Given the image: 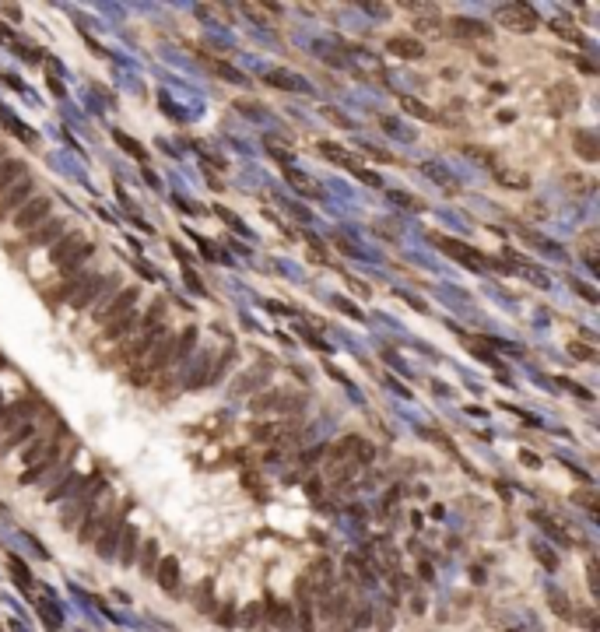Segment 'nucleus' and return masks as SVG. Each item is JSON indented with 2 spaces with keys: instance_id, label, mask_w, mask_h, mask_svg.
Listing matches in <instances>:
<instances>
[{
  "instance_id": "1",
  "label": "nucleus",
  "mask_w": 600,
  "mask_h": 632,
  "mask_svg": "<svg viewBox=\"0 0 600 632\" xmlns=\"http://www.w3.org/2000/svg\"><path fill=\"white\" fill-rule=\"evenodd\" d=\"M116 274H105V278H98V274H85V281L78 285V292L71 295V309H91V306H102L105 299H113V288H116Z\"/></svg>"
},
{
  "instance_id": "2",
  "label": "nucleus",
  "mask_w": 600,
  "mask_h": 632,
  "mask_svg": "<svg viewBox=\"0 0 600 632\" xmlns=\"http://www.w3.org/2000/svg\"><path fill=\"white\" fill-rule=\"evenodd\" d=\"M435 246H443L453 260H460L464 267H474V271H481V267H506V263H499V260H488V256H481L474 246H467V243H460V239H450V236H443V232H432L428 236Z\"/></svg>"
},
{
  "instance_id": "3",
  "label": "nucleus",
  "mask_w": 600,
  "mask_h": 632,
  "mask_svg": "<svg viewBox=\"0 0 600 632\" xmlns=\"http://www.w3.org/2000/svg\"><path fill=\"white\" fill-rule=\"evenodd\" d=\"M495 21L506 25V28H513V32H533L540 25V18H537V11L530 4H502L495 11Z\"/></svg>"
},
{
  "instance_id": "4",
  "label": "nucleus",
  "mask_w": 600,
  "mask_h": 632,
  "mask_svg": "<svg viewBox=\"0 0 600 632\" xmlns=\"http://www.w3.org/2000/svg\"><path fill=\"white\" fill-rule=\"evenodd\" d=\"M137 299H141V288L137 285H130V288H123V292H116L113 299H109L105 306H98L95 309V320L105 327V324H113L116 316H123V313H130L134 306H137Z\"/></svg>"
},
{
  "instance_id": "5",
  "label": "nucleus",
  "mask_w": 600,
  "mask_h": 632,
  "mask_svg": "<svg viewBox=\"0 0 600 632\" xmlns=\"http://www.w3.org/2000/svg\"><path fill=\"white\" fill-rule=\"evenodd\" d=\"M49 207H53V197H46V193H39V197H32L18 215H15V229L18 232H32V229H39L42 222H46V215H49Z\"/></svg>"
},
{
  "instance_id": "6",
  "label": "nucleus",
  "mask_w": 600,
  "mask_h": 632,
  "mask_svg": "<svg viewBox=\"0 0 600 632\" xmlns=\"http://www.w3.org/2000/svg\"><path fill=\"white\" fill-rule=\"evenodd\" d=\"M60 453H64V446H49L46 457H39L35 464H28V471L21 474V485H39V482L49 478V471H64Z\"/></svg>"
},
{
  "instance_id": "7",
  "label": "nucleus",
  "mask_w": 600,
  "mask_h": 632,
  "mask_svg": "<svg viewBox=\"0 0 600 632\" xmlns=\"http://www.w3.org/2000/svg\"><path fill=\"white\" fill-rule=\"evenodd\" d=\"M85 246H88V243H85V236H81V232H67V236H60L57 243L49 246V263L60 271L64 263H71V260H74Z\"/></svg>"
},
{
  "instance_id": "8",
  "label": "nucleus",
  "mask_w": 600,
  "mask_h": 632,
  "mask_svg": "<svg viewBox=\"0 0 600 632\" xmlns=\"http://www.w3.org/2000/svg\"><path fill=\"white\" fill-rule=\"evenodd\" d=\"M28 200H32V179H28V176H21V179H18V183H15L4 197H0V222H4L8 215H18V211H21Z\"/></svg>"
},
{
  "instance_id": "9",
  "label": "nucleus",
  "mask_w": 600,
  "mask_h": 632,
  "mask_svg": "<svg viewBox=\"0 0 600 632\" xmlns=\"http://www.w3.org/2000/svg\"><path fill=\"white\" fill-rule=\"evenodd\" d=\"M102 489H105V482H102L98 474H95V478L88 482V489H85V492H81V495L74 499V506H71V509L64 513V527H74V523H78V520H81V516H85L88 509H91V502L98 499V492H102Z\"/></svg>"
},
{
  "instance_id": "10",
  "label": "nucleus",
  "mask_w": 600,
  "mask_h": 632,
  "mask_svg": "<svg viewBox=\"0 0 600 632\" xmlns=\"http://www.w3.org/2000/svg\"><path fill=\"white\" fill-rule=\"evenodd\" d=\"M60 236H64V222H60V218H46L39 229L25 232V246H28V249H42V246H49V243H57Z\"/></svg>"
},
{
  "instance_id": "11",
  "label": "nucleus",
  "mask_w": 600,
  "mask_h": 632,
  "mask_svg": "<svg viewBox=\"0 0 600 632\" xmlns=\"http://www.w3.org/2000/svg\"><path fill=\"white\" fill-rule=\"evenodd\" d=\"M548 102H552L555 113H565V109H576L579 105V91H576L572 81H558V85L548 88Z\"/></svg>"
},
{
  "instance_id": "12",
  "label": "nucleus",
  "mask_w": 600,
  "mask_h": 632,
  "mask_svg": "<svg viewBox=\"0 0 600 632\" xmlns=\"http://www.w3.org/2000/svg\"><path fill=\"white\" fill-rule=\"evenodd\" d=\"M137 334V306L130 309V313H123V316H116L113 324H105V341H127V337H134Z\"/></svg>"
},
{
  "instance_id": "13",
  "label": "nucleus",
  "mask_w": 600,
  "mask_h": 632,
  "mask_svg": "<svg viewBox=\"0 0 600 632\" xmlns=\"http://www.w3.org/2000/svg\"><path fill=\"white\" fill-rule=\"evenodd\" d=\"M155 576H158V587H161V590H166V594H176V587H179V559H176V555L158 559Z\"/></svg>"
},
{
  "instance_id": "14",
  "label": "nucleus",
  "mask_w": 600,
  "mask_h": 632,
  "mask_svg": "<svg viewBox=\"0 0 600 632\" xmlns=\"http://www.w3.org/2000/svg\"><path fill=\"white\" fill-rule=\"evenodd\" d=\"M387 53H394V57H400V60H421L425 46L414 35H394V39H387Z\"/></svg>"
},
{
  "instance_id": "15",
  "label": "nucleus",
  "mask_w": 600,
  "mask_h": 632,
  "mask_svg": "<svg viewBox=\"0 0 600 632\" xmlns=\"http://www.w3.org/2000/svg\"><path fill=\"white\" fill-rule=\"evenodd\" d=\"M292 429H295L292 421L281 418V421H263V425H256L253 436H256L260 443H274V446H278V443H285V439L292 436Z\"/></svg>"
},
{
  "instance_id": "16",
  "label": "nucleus",
  "mask_w": 600,
  "mask_h": 632,
  "mask_svg": "<svg viewBox=\"0 0 600 632\" xmlns=\"http://www.w3.org/2000/svg\"><path fill=\"white\" fill-rule=\"evenodd\" d=\"M21 176H28L21 158H4V162H0V197H4Z\"/></svg>"
},
{
  "instance_id": "17",
  "label": "nucleus",
  "mask_w": 600,
  "mask_h": 632,
  "mask_svg": "<svg viewBox=\"0 0 600 632\" xmlns=\"http://www.w3.org/2000/svg\"><path fill=\"white\" fill-rule=\"evenodd\" d=\"M285 179H288V183H292L302 197H312V200H316V197H323V186H319L312 176H306V173H299V169H292V166L285 169Z\"/></svg>"
},
{
  "instance_id": "18",
  "label": "nucleus",
  "mask_w": 600,
  "mask_h": 632,
  "mask_svg": "<svg viewBox=\"0 0 600 632\" xmlns=\"http://www.w3.org/2000/svg\"><path fill=\"white\" fill-rule=\"evenodd\" d=\"M572 148H576L579 158H586V162H597V158H600V144H597V137L590 130H576L572 134Z\"/></svg>"
},
{
  "instance_id": "19",
  "label": "nucleus",
  "mask_w": 600,
  "mask_h": 632,
  "mask_svg": "<svg viewBox=\"0 0 600 632\" xmlns=\"http://www.w3.org/2000/svg\"><path fill=\"white\" fill-rule=\"evenodd\" d=\"M450 32H453L457 39H484V35H488V25H481V21H474V18H453V21H450Z\"/></svg>"
},
{
  "instance_id": "20",
  "label": "nucleus",
  "mask_w": 600,
  "mask_h": 632,
  "mask_svg": "<svg viewBox=\"0 0 600 632\" xmlns=\"http://www.w3.org/2000/svg\"><path fill=\"white\" fill-rule=\"evenodd\" d=\"M204 67L214 74V78H222V81H232V85H242L246 78H242V71L239 67H232V64H225V60H214V57H204Z\"/></svg>"
},
{
  "instance_id": "21",
  "label": "nucleus",
  "mask_w": 600,
  "mask_h": 632,
  "mask_svg": "<svg viewBox=\"0 0 600 632\" xmlns=\"http://www.w3.org/2000/svg\"><path fill=\"white\" fill-rule=\"evenodd\" d=\"M316 151H319L323 158H330L334 166H344L348 173H351V169L358 166V162H355V158H351V155H348L344 148H337V144H330V141H319V144H316Z\"/></svg>"
},
{
  "instance_id": "22",
  "label": "nucleus",
  "mask_w": 600,
  "mask_h": 632,
  "mask_svg": "<svg viewBox=\"0 0 600 632\" xmlns=\"http://www.w3.org/2000/svg\"><path fill=\"white\" fill-rule=\"evenodd\" d=\"M134 559H137V531L134 527H123L120 531V562L130 565Z\"/></svg>"
},
{
  "instance_id": "23",
  "label": "nucleus",
  "mask_w": 600,
  "mask_h": 632,
  "mask_svg": "<svg viewBox=\"0 0 600 632\" xmlns=\"http://www.w3.org/2000/svg\"><path fill=\"white\" fill-rule=\"evenodd\" d=\"M120 531H123V527H120V520H116V523H109L105 531L98 534V541H95V545H98V555H105V559L113 555V545L120 541Z\"/></svg>"
},
{
  "instance_id": "24",
  "label": "nucleus",
  "mask_w": 600,
  "mask_h": 632,
  "mask_svg": "<svg viewBox=\"0 0 600 632\" xmlns=\"http://www.w3.org/2000/svg\"><path fill=\"white\" fill-rule=\"evenodd\" d=\"M400 109H404V113H411V116H418V120H439V113H432L425 102H418V98H411V95H404V98H400Z\"/></svg>"
},
{
  "instance_id": "25",
  "label": "nucleus",
  "mask_w": 600,
  "mask_h": 632,
  "mask_svg": "<svg viewBox=\"0 0 600 632\" xmlns=\"http://www.w3.org/2000/svg\"><path fill=\"white\" fill-rule=\"evenodd\" d=\"M270 622L278 629H292L295 625V608L292 604H270Z\"/></svg>"
},
{
  "instance_id": "26",
  "label": "nucleus",
  "mask_w": 600,
  "mask_h": 632,
  "mask_svg": "<svg viewBox=\"0 0 600 632\" xmlns=\"http://www.w3.org/2000/svg\"><path fill=\"white\" fill-rule=\"evenodd\" d=\"M113 137H116V144H120V148H123V151H127V155H134V158H137V162H148V151H144V148H141V144H137V141H134V137H130V134H123V130H116V134H113Z\"/></svg>"
},
{
  "instance_id": "27",
  "label": "nucleus",
  "mask_w": 600,
  "mask_h": 632,
  "mask_svg": "<svg viewBox=\"0 0 600 632\" xmlns=\"http://www.w3.org/2000/svg\"><path fill=\"white\" fill-rule=\"evenodd\" d=\"M263 81H270L274 88H292V91H299L302 85H299V78H292V74H285V71H267L263 74Z\"/></svg>"
},
{
  "instance_id": "28",
  "label": "nucleus",
  "mask_w": 600,
  "mask_h": 632,
  "mask_svg": "<svg viewBox=\"0 0 600 632\" xmlns=\"http://www.w3.org/2000/svg\"><path fill=\"white\" fill-rule=\"evenodd\" d=\"M155 565H158V545H155V541H144V552H141V572H144V576H151V572H155Z\"/></svg>"
},
{
  "instance_id": "29",
  "label": "nucleus",
  "mask_w": 600,
  "mask_h": 632,
  "mask_svg": "<svg viewBox=\"0 0 600 632\" xmlns=\"http://www.w3.org/2000/svg\"><path fill=\"white\" fill-rule=\"evenodd\" d=\"M8 569H11V576L18 579V587H25V590L32 587V576H28V569H25V562H21L18 555H11V559H8Z\"/></svg>"
},
{
  "instance_id": "30",
  "label": "nucleus",
  "mask_w": 600,
  "mask_h": 632,
  "mask_svg": "<svg viewBox=\"0 0 600 632\" xmlns=\"http://www.w3.org/2000/svg\"><path fill=\"white\" fill-rule=\"evenodd\" d=\"M460 151H464L467 158H477V162H484V166L495 162V155L488 151V148H477V144H460Z\"/></svg>"
},
{
  "instance_id": "31",
  "label": "nucleus",
  "mask_w": 600,
  "mask_h": 632,
  "mask_svg": "<svg viewBox=\"0 0 600 632\" xmlns=\"http://www.w3.org/2000/svg\"><path fill=\"white\" fill-rule=\"evenodd\" d=\"M425 176H428V179H435V183H439V186H446V193H457V183H453V179H450L446 173H439V169H432V166H425Z\"/></svg>"
},
{
  "instance_id": "32",
  "label": "nucleus",
  "mask_w": 600,
  "mask_h": 632,
  "mask_svg": "<svg viewBox=\"0 0 600 632\" xmlns=\"http://www.w3.org/2000/svg\"><path fill=\"white\" fill-rule=\"evenodd\" d=\"M552 28L558 32V35H565V39H572L576 46H583L586 39H583V32H576V28H569V21H552Z\"/></svg>"
},
{
  "instance_id": "33",
  "label": "nucleus",
  "mask_w": 600,
  "mask_h": 632,
  "mask_svg": "<svg viewBox=\"0 0 600 632\" xmlns=\"http://www.w3.org/2000/svg\"><path fill=\"white\" fill-rule=\"evenodd\" d=\"M552 608H555V615L558 618H576V611H572V604L562 597V594H552Z\"/></svg>"
},
{
  "instance_id": "34",
  "label": "nucleus",
  "mask_w": 600,
  "mask_h": 632,
  "mask_svg": "<svg viewBox=\"0 0 600 632\" xmlns=\"http://www.w3.org/2000/svg\"><path fill=\"white\" fill-rule=\"evenodd\" d=\"M499 179H502L506 186H520V190H527V186H530V179H527L523 173H502V169H499Z\"/></svg>"
},
{
  "instance_id": "35",
  "label": "nucleus",
  "mask_w": 600,
  "mask_h": 632,
  "mask_svg": "<svg viewBox=\"0 0 600 632\" xmlns=\"http://www.w3.org/2000/svg\"><path fill=\"white\" fill-rule=\"evenodd\" d=\"M569 351H572L576 358H583V362H593V358H597V351H593L590 344H583V341H572V344H569Z\"/></svg>"
},
{
  "instance_id": "36",
  "label": "nucleus",
  "mask_w": 600,
  "mask_h": 632,
  "mask_svg": "<svg viewBox=\"0 0 600 632\" xmlns=\"http://www.w3.org/2000/svg\"><path fill=\"white\" fill-rule=\"evenodd\" d=\"M351 173H355V176H358V179H362V183H369V186H383V179H379V176H376V173H365V169H362V166H355V169H351Z\"/></svg>"
},
{
  "instance_id": "37",
  "label": "nucleus",
  "mask_w": 600,
  "mask_h": 632,
  "mask_svg": "<svg viewBox=\"0 0 600 632\" xmlns=\"http://www.w3.org/2000/svg\"><path fill=\"white\" fill-rule=\"evenodd\" d=\"M576 502H579V506H586L590 513L597 509V495H593V492H586V489H583V492H576Z\"/></svg>"
},
{
  "instance_id": "38",
  "label": "nucleus",
  "mask_w": 600,
  "mask_h": 632,
  "mask_svg": "<svg viewBox=\"0 0 600 632\" xmlns=\"http://www.w3.org/2000/svg\"><path fill=\"white\" fill-rule=\"evenodd\" d=\"M232 615H236V608H232V604H225L222 611H218V625H225V629H229V625H236V618H232Z\"/></svg>"
},
{
  "instance_id": "39",
  "label": "nucleus",
  "mask_w": 600,
  "mask_h": 632,
  "mask_svg": "<svg viewBox=\"0 0 600 632\" xmlns=\"http://www.w3.org/2000/svg\"><path fill=\"white\" fill-rule=\"evenodd\" d=\"M418 32H432L435 35V32H439V21H435V18H418Z\"/></svg>"
},
{
  "instance_id": "40",
  "label": "nucleus",
  "mask_w": 600,
  "mask_h": 632,
  "mask_svg": "<svg viewBox=\"0 0 600 632\" xmlns=\"http://www.w3.org/2000/svg\"><path fill=\"white\" fill-rule=\"evenodd\" d=\"M323 116H326V120H334L337 127H351V123H348V120H344L341 113H334V109H330V105H326V109H323Z\"/></svg>"
},
{
  "instance_id": "41",
  "label": "nucleus",
  "mask_w": 600,
  "mask_h": 632,
  "mask_svg": "<svg viewBox=\"0 0 600 632\" xmlns=\"http://www.w3.org/2000/svg\"><path fill=\"white\" fill-rule=\"evenodd\" d=\"M572 288H576V292H579V295H583V299H590V302H597V292H593V288H586V285H579V281H572Z\"/></svg>"
},
{
  "instance_id": "42",
  "label": "nucleus",
  "mask_w": 600,
  "mask_h": 632,
  "mask_svg": "<svg viewBox=\"0 0 600 632\" xmlns=\"http://www.w3.org/2000/svg\"><path fill=\"white\" fill-rule=\"evenodd\" d=\"M558 383H562V387H565V390H572V394H579V397H590V390H583V387H579V383H572V380H558Z\"/></svg>"
},
{
  "instance_id": "43",
  "label": "nucleus",
  "mask_w": 600,
  "mask_h": 632,
  "mask_svg": "<svg viewBox=\"0 0 600 632\" xmlns=\"http://www.w3.org/2000/svg\"><path fill=\"white\" fill-rule=\"evenodd\" d=\"M260 611H263V604H249V608H246V625H253V622L260 618Z\"/></svg>"
},
{
  "instance_id": "44",
  "label": "nucleus",
  "mask_w": 600,
  "mask_h": 632,
  "mask_svg": "<svg viewBox=\"0 0 600 632\" xmlns=\"http://www.w3.org/2000/svg\"><path fill=\"white\" fill-rule=\"evenodd\" d=\"M0 162H4V151H0Z\"/></svg>"
},
{
  "instance_id": "45",
  "label": "nucleus",
  "mask_w": 600,
  "mask_h": 632,
  "mask_svg": "<svg viewBox=\"0 0 600 632\" xmlns=\"http://www.w3.org/2000/svg\"><path fill=\"white\" fill-rule=\"evenodd\" d=\"M0 365H4V358H0Z\"/></svg>"
}]
</instances>
